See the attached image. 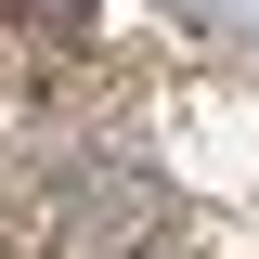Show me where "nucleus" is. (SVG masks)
I'll return each mask as SVG.
<instances>
[{"label": "nucleus", "instance_id": "obj_1", "mask_svg": "<svg viewBox=\"0 0 259 259\" xmlns=\"http://www.w3.org/2000/svg\"><path fill=\"white\" fill-rule=\"evenodd\" d=\"M26 221H39L52 259H156L168 221H182V194H168V168L104 156V143H91V156H52V168H39Z\"/></svg>", "mask_w": 259, "mask_h": 259}]
</instances>
